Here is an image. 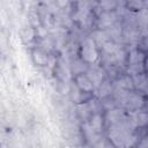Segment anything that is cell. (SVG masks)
<instances>
[{"mask_svg": "<svg viewBox=\"0 0 148 148\" xmlns=\"http://www.w3.org/2000/svg\"><path fill=\"white\" fill-rule=\"evenodd\" d=\"M91 38H92V40L95 42V44H96V46L98 47V50L106 43V42H109L110 40V38H109V36L106 35V32L104 31V30H95L92 34H91V36H90Z\"/></svg>", "mask_w": 148, "mask_h": 148, "instance_id": "12", "label": "cell"}, {"mask_svg": "<svg viewBox=\"0 0 148 148\" xmlns=\"http://www.w3.org/2000/svg\"><path fill=\"white\" fill-rule=\"evenodd\" d=\"M133 80V84H134V89L139 92H146L147 89V84H148V75L146 73L142 74H138V75H133L132 76Z\"/></svg>", "mask_w": 148, "mask_h": 148, "instance_id": "10", "label": "cell"}, {"mask_svg": "<svg viewBox=\"0 0 148 148\" xmlns=\"http://www.w3.org/2000/svg\"><path fill=\"white\" fill-rule=\"evenodd\" d=\"M146 52L140 50L138 46H133L128 53L126 59V74L133 76L138 74L146 73L145 72V61H146Z\"/></svg>", "mask_w": 148, "mask_h": 148, "instance_id": "1", "label": "cell"}, {"mask_svg": "<svg viewBox=\"0 0 148 148\" xmlns=\"http://www.w3.org/2000/svg\"><path fill=\"white\" fill-rule=\"evenodd\" d=\"M74 81H75L76 87L79 89H81L82 91H84L87 94H94L95 92V88H94L90 79L88 77V75L86 73L74 76Z\"/></svg>", "mask_w": 148, "mask_h": 148, "instance_id": "8", "label": "cell"}, {"mask_svg": "<svg viewBox=\"0 0 148 148\" xmlns=\"http://www.w3.org/2000/svg\"><path fill=\"white\" fill-rule=\"evenodd\" d=\"M113 88L126 90V91H133V90H135L134 89L132 76L128 75V74H120L119 76H117L114 79V81H113Z\"/></svg>", "mask_w": 148, "mask_h": 148, "instance_id": "7", "label": "cell"}, {"mask_svg": "<svg viewBox=\"0 0 148 148\" xmlns=\"http://www.w3.org/2000/svg\"><path fill=\"white\" fill-rule=\"evenodd\" d=\"M145 105H146V99L143 95L136 90H133L128 92L123 109L126 110L127 112H135L145 109Z\"/></svg>", "mask_w": 148, "mask_h": 148, "instance_id": "3", "label": "cell"}, {"mask_svg": "<svg viewBox=\"0 0 148 148\" xmlns=\"http://www.w3.org/2000/svg\"><path fill=\"white\" fill-rule=\"evenodd\" d=\"M135 148H148V132L146 135H143L142 138H140V140H138Z\"/></svg>", "mask_w": 148, "mask_h": 148, "instance_id": "16", "label": "cell"}, {"mask_svg": "<svg viewBox=\"0 0 148 148\" xmlns=\"http://www.w3.org/2000/svg\"><path fill=\"white\" fill-rule=\"evenodd\" d=\"M136 46L143 52H148V28L141 30V35H140Z\"/></svg>", "mask_w": 148, "mask_h": 148, "instance_id": "14", "label": "cell"}, {"mask_svg": "<svg viewBox=\"0 0 148 148\" xmlns=\"http://www.w3.org/2000/svg\"><path fill=\"white\" fill-rule=\"evenodd\" d=\"M119 22V14L118 12L114 10H106L97 15L96 20V27L98 30H106L113 24Z\"/></svg>", "mask_w": 148, "mask_h": 148, "instance_id": "4", "label": "cell"}, {"mask_svg": "<svg viewBox=\"0 0 148 148\" xmlns=\"http://www.w3.org/2000/svg\"><path fill=\"white\" fill-rule=\"evenodd\" d=\"M128 114L135 130H142L148 126V111L145 109L135 112H128Z\"/></svg>", "mask_w": 148, "mask_h": 148, "instance_id": "6", "label": "cell"}, {"mask_svg": "<svg viewBox=\"0 0 148 148\" xmlns=\"http://www.w3.org/2000/svg\"><path fill=\"white\" fill-rule=\"evenodd\" d=\"M32 58H34V61L39 65V66H44L47 64L49 61V56H47V52L45 50H43L42 47H38V49H35L32 51Z\"/></svg>", "mask_w": 148, "mask_h": 148, "instance_id": "13", "label": "cell"}, {"mask_svg": "<svg viewBox=\"0 0 148 148\" xmlns=\"http://www.w3.org/2000/svg\"><path fill=\"white\" fill-rule=\"evenodd\" d=\"M113 89H114V88H113V82H111V80L108 77L106 80L103 81V83H102L98 88L95 89V94H96V96H97L98 98L104 99V98H106V97L112 96Z\"/></svg>", "mask_w": 148, "mask_h": 148, "instance_id": "9", "label": "cell"}, {"mask_svg": "<svg viewBox=\"0 0 148 148\" xmlns=\"http://www.w3.org/2000/svg\"><path fill=\"white\" fill-rule=\"evenodd\" d=\"M34 36H35V32H34V30L31 28H28V29L25 28V29H23L21 31V38L24 42H30L34 38Z\"/></svg>", "mask_w": 148, "mask_h": 148, "instance_id": "15", "label": "cell"}, {"mask_svg": "<svg viewBox=\"0 0 148 148\" xmlns=\"http://www.w3.org/2000/svg\"><path fill=\"white\" fill-rule=\"evenodd\" d=\"M80 58L88 65L96 64L99 58V50L91 37H86L80 46Z\"/></svg>", "mask_w": 148, "mask_h": 148, "instance_id": "2", "label": "cell"}, {"mask_svg": "<svg viewBox=\"0 0 148 148\" xmlns=\"http://www.w3.org/2000/svg\"><path fill=\"white\" fill-rule=\"evenodd\" d=\"M88 68H89V65H88L87 62H84L81 58L74 59V60L72 61V64H71V72H72V74H73L74 76L87 73Z\"/></svg>", "mask_w": 148, "mask_h": 148, "instance_id": "11", "label": "cell"}, {"mask_svg": "<svg viewBox=\"0 0 148 148\" xmlns=\"http://www.w3.org/2000/svg\"><path fill=\"white\" fill-rule=\"evenodd\" d=\"M145 72H146V74L148 75V56H147L146 61H145Z\"/></svg>", "mask_w": 148, "mask_h": 148, "instance_id": "17", "label": "cell"}, {"mask_svg": "<svg viewBox=\"0 0 148 148\" xmlns=\"http://www.w3.org/2000/svg\"><path fill=\"white\" fill-rule=\"evenodd\" d=\"M88 75V77L90 79L94 88H98L104 80L108 79V74L104 69V67L102 65H97V64H92V65H89V68L86 73Z\"/></svg>", "mask_w": 148, "mask_h": 148, "instance_id": "5", "label": "cell"}]
</instances>
